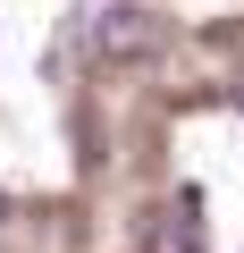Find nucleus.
Instances as JSON below:
<instances>
[{
    "instance_id": "nucleus-1",
    "label": "nucleus",
    "mask_w": 244,
    "mask_h": 253,
    "mask_svg": "<svg viewBox=\"0 0 244 253\" xmlns=\"http://www.w3.org/2000/svg\"><path fill=\"white\" fill-rule=\"evenodd\" d=\"M93 51L101 59H152L160 51V26L135 9V0H109V9L93 17Z\"/></svg>"
},
{
    "instance_id": "nucleus-2",
    "label": "nucleus",
    "mask_w": 244,
    "mask_h": 253,
    "mask_svg": "<svg viewBox=\"0 0 244 253\" xmlns=\"http://www.w3.org/2000/svg\"><path fill=\"white\" fill-rule=\"evenodd\" d=\"M143 253H202V194H169L152 219H143Z\"/></svg>"
},
{
    "instance_id": "nucleus-3",
    "label": "nucleus",
    "mask_w": 244,
    "mask_h": 253,
    "mask_svg": "<svg viewBox=\"0 0 244 253\" xmlns=\"http://www.w3.org/2000/svg\"><path fill=\"white\" fill-rule=\"evenodd\" d=\"M0 219H9V194H0Z\"/></svg>"
}]
</instances>
